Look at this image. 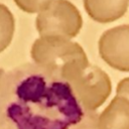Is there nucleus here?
Masks as SVG:
<instances>
[{
    "label": "nucleus",
    "mask_w": 129,
    "mask_h": 129,
    "mask_svg": "<svg viewBox=\"0 0 129 129\" xmlns=\"http://www.w3.org/2000/svg\"><path fill=\"white\" fill-rule=\"evenodd\" d=\"M83 19L78 8L68 0H53L36 17V28L40 36L73 38L78 35Z\"/></svg>",
    "instance_id": "7ed1b4c3"
},
{
    "label": "nucleus",
    "mask_w": 129,
    "mask_h": 129,
    "mask_svg": "<svg viewBox=\"0 0 129 129\" xmlns=\"http://www.w3.org/2000/svg\"><path fill=\"white\" fill-rule=\"evenodd\" d=\"M97 129H129V100L116 96L98 117Z\"/></svg>",
    "instance_id": "423d86ee"
},
{
    "label": "nucleus",
    "mask_w": 129,
    "mask_h": 129,
    "mask_svg": "<svg viewBox=\"0 0 129 129\" xmlns=\"http://www.w3.org/2000/svg\"><path fill=\"white\" fill-rule=\"evenodd\" d=\"M34 63L43 67L66 81L70 80L90 62L83 47L64 37L40 36L31 47Z\"/></svg>",
    "instance_id": "f03ea898"
},
{
    "label": "nucleus",
    "mask_w": 129,
    "mask_h": 129,
    "mask_svg": "<svg viewBox=\"0 0 129 129\" xmlns=\"http://www.w3.org/2000/svg\"><path fill=\"white\" fill-rule=\"evenodd\" d=\"M16 5L28 13L40 12L45 9L53 0H14Z\"/></svg>",
    "instance_id": "1a4fd4ad"
},
{
    "label": "nucleus",
    "mask_w": 129,
    "mask_h": 129,
    "mask_svg": "<svg viewBox=\"0 0 129 129\" xmlns=\"http://www.w3.org/2000/svg\"><path fill=\"white\" fill-rule=\"evenodd\" d=\"M128 5L129 0H84L86 12L100 23H109L121 18Z\"/></svg>",
    "instance_id": "0eeeda50"
},
{
    "label": "nucleus",
    "mask_w": 129,
    "mask_h": 129,
    "mask_svg": "<svg viewBox=\"0 0 129 129\" xmlns=\"http://www.w3.org/2000/svg\"><path fill=\"white\" fill-rule=\"evenodd\" d=\"M67 82L82 107L91 112L103 105L112 91L109 76L91 63Z\"/></svg>",
    "instance_id": "20e7f679"
},
{
    "label": "nucleus",
    "mask_w": 129,
    "mask_h": 129,
    "mask_svg": "<svg viewBox=\"0 0 129 129\" xmlns=\"http://www.w3.org/2000/svg\"><path fill=\"white\" fill-rule=\"evenodd\" d=\"M14 32V18L9 9L0 4V52L11 42Z\"/></svg>",
    "instance_id": "6e6552de"
},
{
    "label": "nucleus",
    "mask_w": 129,
    "mask_h": 129,
    "mask_svg": "<svg viewBox=\"0 0 129 129\" xmlns=\"http://www.w3.org/2000/svg\"><path fill=\"white\" fill-rule=\"evenodd\" d=\"M99 53L111 68L129 72V24L106 30L99 39Z\"/></svg>",
    "instance_id": "39448f33"
},
{
    "label": "nucleus",
    "mask_w": 129,
    "mask_h": 129,
    "mask_svg": "<svg viewBox=\"0 0 129 129\" xmlns=\"http://www.w3.org/2000/svg\"><path fill=\"white\" fill-rule=\"evenodd\" d=\"M97 120L64 79L36 63L0 79V129H97Z\"/></svg>",
    "instance_id": "f257e3e1"
},
{
    "label": "nucleus",
    "mask_w": 129,
    "mask_h": 129,
    "mask_svg": "<svg viewBox=\"0 0 129 129\" xmlns=\"http://www.w3.org/2000/svg\"><path fill=\"white\" fill-rule=\"evenodd\" d=\"M116 93L117 96L125 97L129 100V77L121 80L116 88Z\"/></svg>",
    "instance_id": "9d476101"
}]
</instances>
